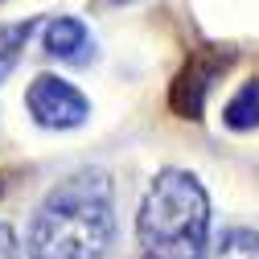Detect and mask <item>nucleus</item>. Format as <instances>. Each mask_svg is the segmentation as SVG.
<instances>
[{
    "instance_id": "2",
    "label": "nucleus",
    "mask_w": 259,
    "mask_h": 259,
    "mask_svg": "<svg viewBox=\"0 0 259 259\" xmlns=\"http://www.w3.org/2000/svg\"><path fill=\"white\" fill-rule=\"evenodd\" d=\"M140 259H210V198L189 169H160L136 214Z\"/></svg>"
},
{
    "instance_id": "11",
    "label": "nucleus",
    "mask_w": 259,
    "mask_h": 259,
    "mask_svg": "<svg viewBox=\"0 0 259 259\" xmlns=\"http://www.w3.org/2000/svg\"><path fill=\"white\" fill-rule=\"evenodd\" d=\"M0 193H5V177H0Z\"/></svg>"
},
{
    "instance_id": "8",
    "label": "nucleus",
    "mask_w": 259,
    "mask_h": 259,
    "mask_svg": "<svg viewBox=\"0 0 259 259\" xmlns=\"http://www.w3.org/2000/svg\"><path fill=\"white\" fill-rule=\"evenodd\" d=\"M210 259H259V235L247 226H231L214 239Z\"/></svg>"
},
{
    "instance_id": "7",
    "label": "nucleus",
    "mask_w": 259,
    "mask_h": 259,
    "mask_svg": "<svg viewBox=\"0 0 259 259\" xmlns=\"http://www.w3.org/2000/svg\"><path fill=\"white\" fill-rule=\"evenodd\" d=\"M37 29V17H25V21H0V82H5V74L21 62L29 37H33Z\"/></svg>"
},
{
    "instance_id": "1",
    "label": "nucleus",
    "mask_w": 259,
    "mask_h": 259,
    "mask_svg": "<svg viewBox=\"0 0 259 259\" xmlns=\"http://www.w3.org/2000/svg\"><path fill=\"white\" fill-rule=\"evenodd\" d=\"M115 243V198L103 169L58 181L33 210L25 235L29 259H103Z\"/></svg>"
},
{
    "instance_id": "6",
    "label": "nucleus",
    "mask_w": 259,
    "mask_h": 259,
    "mask_svg": "<svg viewBox=\"0 0 259 259\" xmlns=\"http://www.w3.org/2000/svg\"><path fill=\"white\" fill-rule=\"evenodd\" d=\"M222 123L231 132H255L259 127V78H247L222 107Z\"/></svg>"
},
{
    "instance_id": "3",
    "label": "nucleus",
    "mask_w": 259,
    "mask_h": 259,
    "mask_svg": "<svg viewBox=\"0 0 259 259\" xmlns=\"http://www.w3.org/2000/svg\"><path fill=\"white\" fill-rule=\"evenodd\" d=\"M25 107L33 123L50 127V132H70L91 119V99L62 74H37L25 91Z\"/></svg>"
},
{
    "instance_id": "4",
    "label": "nucleus",
    "mask_w": 259,
    "mask_h": 259,
    "mask_svg": "<svg viewBox=\"0 0 259 259\" xmlns=\"http://www.w3.org/2000/svg\"><path fill=\"white\" fill-rule=\"evenodd\" d=\"M231 54H214V58H189V66L173 78V91H169V103L177 115L185 119H202V103H206V91L214 87V78L226 70Z\"/></svg>"
},
{
    "instance_id": "5",
    "label": "nucleus",
    "mask_w": 259,
    "mask_h": 259,
    "mask_svg": "<svg viewBox=\"0 0 259 259\" xmlns=\"http://www.w3.org/2000/svg\"><path fill=\"white\" fill-rule=\"evenodd\" d=\"M46 54L58 58V62H74V66H82V62H91L95 54V37H91V29L82 17H54L46 21Z\"/></svg>"
},
{
    "instance_id": "9",
    "label": "nucleus",
    "mask_w": 259,
    "mask_h": 259,
    "mask_svg": "<svg viewBox=\"0 0 259 259\" xmlns=\"http://www.w3.org/2000/svg\"><path fill=\"white\" fill-rule=\"evenodd\" d=\"M29 251L17 243V231H13V226L9 222H0V259H25Z\"/></svg>"
},
{
    "instance_id": "10",
    "label": "nucleus",
    "mask_w": 259,
    "mask_h": 259,
    "mask_svg": "<svg viewBox=\"0 0 259 259\" xmlns=\"http://www.w3.org/2000/svg\"><path fill=\"white\" fill-rule=\"evenodd\" d=\"M107 5H119L123 9V5H136V0H107Z\"/></svg>"
}]
</instances>
